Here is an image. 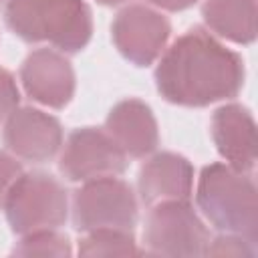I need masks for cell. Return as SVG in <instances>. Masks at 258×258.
Here are the masks:
<instances>
[{"label":"cell","mask_w":258,"mask_h":258,"mask_svg":"<svg viewBox=\"0 0 258 258\" xmlns=\"http://www.w3.org/2000/svg\"><path fill=\"white\" fill-rule=\"evenodd\" d=\"M198 206L218 230L258 242V194L248 171L224 163L204 167L198 181Z\"/></svg>","instance_id":"2"},{"label":"cell","mask_w":258,"mask_h":258,"mask_svg":"<svg viewBox=\"0 0 258 258\" xmlns=\"http://www.w3.org/2000/svg\"><path fill=\"white\" fill-rule=\"evenodd\" d=\"M26 93L52 109L64 107L75 93V73L71 62L56 50H32L22 62L20 71Z\"/></svg>","instance_id":"10"},{"label":"cell","mask_w":258,"mask_h":258,"mask_svg":"<svg viewBox=\"0 0 258 258\" xmlns=\"http://www.w3.org/2000/svg\"><path fill=\"white\" fill-rule=\"evenodd\" d=\"M97 2H101V4H107V6H113V4H121L123 0H97Z\"/></svg>","instance_id":"21"},{"label":"cell","mask_w":258,"mask_h":258,"mask_svg":"<svg viewBox=\"0 0 258 258\" xmlns=\"http://www.w3.org/2000/svg\"><path fill=\"white\" fill-rule=\"evenodd\" d=\"M153 6H159V8H165V10H185L189 8L196 0H145Z\"/></svg>","instance_id":"20"},{"label":"cell","mask_w":258,"mask_h":258,"mask_svg":"<svg viewBox=\"0 0 258 258\" xmlns=\"http://www.w3.org/2000/svg\"><path fill=\"white\" fill-rule=\"evenodd\" d=\"M139 194L145 204L169 200H189L194 169L189 161L175 153H157L139 169Z\"/></svg>","instance_id":"12"},{"label":"cell","mask_w":258,"mask_h":258,"mask_svg":"<svg viewBox=\"0 0 258 258\" xmlns=\"http://www.w3.org/2000/svg\"><path fill=\"white\" fill-rule=\"evenodd\" d=\"M212 137L228 165L250 171L258 155L256 125L242 105L220 107L212 117Z\"/></svg>","instance_id":"11"},{"label":"cell","mask_w":258,"mask_h":258,"mask_svg":"<svg viewBox=\"0 0 258 258\" xmlns=\"http://www.w3.org/2000/svg\"><path fill=\"white\" fill-rule=\"evenodd\" d=\"M6 22L22 40H44L64 52L85 48L93 32L91 10L83 0H10Z\"/></svg>","instance_id":"3"},{"label":"cell","mask_w":258,"mask_h":258,"mask_svg":"<svg viewBox=\"0 0 258 258\" xmlns=\"http://www.w3.org/2000/svg\"><path fill=\"white\" fill-rule=\"evenodd\" d=\"M6 147L26 161H48L62 145L60 123L38 109L22 107L14 109L4 121Z\"/></svg>","instance_id":"9"},{"label":"cell","mask_w":258,"mask_h":258,"mask_svg":"<svg viewBox=\"0 0 258 258\" xmlns=\"http://www.w3.org/2000/svg\"><path fill=\"white\" fill-rule=\"evenodd\" d=\"M256 244H252L250 240L238 236V234H222L218 236L216 240L208 242V248H206V254L210 256H242V258H252L256 254L254 250Z\"/></svg>","instance_id":"17"},{"label":"cell","mask_w":258,"mask_h":258,"mask_svg":"<svg viewBox=\"0 0 258 258\" xmlns=\"http://www.w3.org/2000/svg\"><path fill=\"white\" fill-rule=\"evenodd\" d=\"M20 173H22L20 163L12 155L0 151V208L4 206V200H6L12 183L18 179Z\"/></svg>","instance_id":"19"},{"label":"cell","mask_w":258,"mask_h":258,"mask_svg":"<svg viewBox=\"0 0 258 258\" xmlns=\"http://www.w3.org/2000/svg\"><path fill=\"white\" fill-rule=\"evenodd\" d=\"M0 2H2V0H0Z\"/></svg>","instance_id":"22"},{"label":"cell","mask_w":258,"mask_h":258,"mask_svg":"<svg viewBox=\"0 0 258 258\" xmlns=\"http://www.w3.org/2000/svg\"><path fill=\"white\" fill-rule=\"evenodd\" d=\"M73 222L81 232L101 228L131 232L137 222L135 194L115 175L89 179L73 196Z\"/></svg>","instance_id":"6"},{"label":"cell","mask_w":258,"mask_h":258,"mask_svg":"<svg viewBox=\"0 0 258 258\" xmlns=\"http://www.w3.org/2000/svg\"><path fill=\"white\" fill-rule=\"evenodd\" d=\"M18 105V89L14 77L0 69V123H4Z\"/></svg>","instance_id":"18"},{"label":"cell","mask_w":258,"mask_h":258,"mask_svg":"<svg viewBox=\"0 0 258 258\" xmlns=\"http://www.w3.org/2000/svg\"><path fill=\"white\" fill-rule=\"evenodd\" d=\"M107 133L125 155L143 157L159 143L157 123L151 109L139 99L117 103L107 117Z\"/></svg>","instance_id":"13"},{"label":"cell","mask_w":258,"mask_h":258,"mask_svg":"<svg viewBox=\"0 0 258 258\" xmlns=\"http://www.w3.org/2000/svg\"><path fill=\"white\" fill-rule=\"evenodd\" d=\"M81 256H135L139 254L129 230L101 228L91 230L79 244Z\"/></svg>","instance_id":"15"},{"label":"cell","mask_w":258,"mask_h":258,"mask_svg":"<svg viewBox=\"0 0 258 258\" xmlns=\"http://www.w3.org/2000/svg\"><path fill=\"white\" fill-rule=\"evenodd\" d=\"M157 91L169 103L204 107L236 97L244 85L242 58L204 28H189L161 56Z\"/></svg>","instance_id":"1"},{"label":"cell","mask_w":258,"mask_h":258,"mask_svg":"<svg viewBox=\"0 0 258 258\" xmlns=\"http://www.w3.org/2000/svg\"><path fill=\"white\" fill-rule=\"evenodd\" d=\"M8 224L18 234L58 228L67 220L69 200L56 177L44 171L20 173L12 183L4 206Z\"/></svg>","instance_id":"4"},{"label":"cell","mask_w":258,"mask_h":258,"mask_svg":"<svg viewBox=\"0 0 258 258\" xmlns=\"http://www.w3.org/2000/svg\"><path fill=\"white\" fill-rule=\"evenodd\" d=\"M204 20L220 36L232 42H252L256 36L254 0H206Z\"/></svg>","instance_id":"14"},{"label":"cell","mask_w":258,"mask_h":258,"mask_svg":"<svg viewBox=\"0 0 258 258\" xmlns=\"http://www.w3.org/2000/svg\"><path fill=\"white\" fill-rule=\"evenodd\" d=\"M143 242L153 256H204L210 236L187 200H169L149 212Z\"/></svg>","instance_id":"5"},{"label":"cell","mask_w":258,"mask_h":258,"mask_svg":"<svg viewBox=\"0 0 258 258\" xmlns=\"http://www.w3.org/2000/svg\"><path fill=\"white\" fill-rule=\"evenodd\" d=\"M58 167L71 181H89L123 173L127 155L107 131L83 127L69 135Z\"/></svg>","instance_id":"7"},{"label":"cell","mask_w":258,"mask_h":258,"mask_svg":"<svg viewBox=\"0 0 258 258\" xmlns=\"http://www.w3.org/2000/svg\"><path fill=\"white\" fill-rule=\"evenodd\" d=\"M111 30L119 52L139 67L151 64L161 54L171 32L167 18L143 4L123 8L115 16Z\"/></svg>","instance_id":"8"},{"label":"cell","mask_w":258,"mask_h":258,"mask_svg":"<svg viewBox=\"0 0 258 258\" xmlns=\"http://www.w3.org/2000/svg\"><path fill=\"white\" fill-rule=\"evenodd\" d=\"M16 256H71V242L67 236L54 232V228L36 230L30 234H24V238L14 248Z\"/></svg>","instance_id":"16"}]
</instances>
